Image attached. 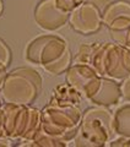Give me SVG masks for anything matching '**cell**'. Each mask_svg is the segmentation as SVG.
I'll list each match as a JSON object with an SVG mask.
<instances>
[{
  "mask_svg": "<svg viewBox=\"0 0 130 147\" xmlns=\"http://www.w3.org/2000/svg\"><path fill=\"white\" fill-rule=\"evenodd\" d=\"M120 91H122L123 97L125 99L130 100V76L122 84V86H120Z\"/></svg>",
  "mask_w": 130,
  "mask_h": 147,
  "instance_id": "5",
  "label": "cell"
},
{
  "mask_svg": "<svg viewBox=\"0 0 130 147\" xmlns=\"http://www.w3.org/2000/svg\"><path fill=\"white\" fill-rule=\"evenodd\" d=\"M70 24L74 30L81 33H92L98 31L102 24V16L100 15L98 6L89 0V3L74 9L70 17Z\"/></svg>",
  "mask_w": 130,
  "mask_h": 147,
  "instance_id": "2",
  "label": "cell"
},
{
  "mask_svg": "<svg viewBox=\"0 0 130 147\" xmlns=\"http://www.w3.org/2000/svg\"><path fill=\"white\" fill-rule=\"evenodd\" d=\"M113 130L117 134L130 137V104L120 107L113 117Z\"/></svg>",
  "mask_w": 130,
  "mask_h": 147,
  "instance_id": "3",
  "label": "cell"
},
{
  "mask_svg": "<svg viewBox=\"0 0 130 147\" xmlns=\"http://www.w3.org/2000/svg\"><path fill=\"white\" fill-rule=\"evenodd\" d=\"M113 130V117L107 109L91 108L82 117L80 137L76 145L101 146L107 142Z\"/></svg>",
  "mask_w": 130,
  "mask_h": 147,
  "instance_id": "1",
  "label": "cell"
},
{
  "mask_svg": "<svg viewBox=\"0 0 130 147\" xmlns=\"http://www.w3.org/2000/svg\"><path fill=\"white\" fill-rule=\"evenodd\" d=\"M58 7H60L64 11L74 10L79 6V4L81 3V0H55Z\"/></svg>",
  "mask_w": 130,
  "mask_h": 147,
  "instance_id": "4",
  "label": "cell"
}]
</instances>
